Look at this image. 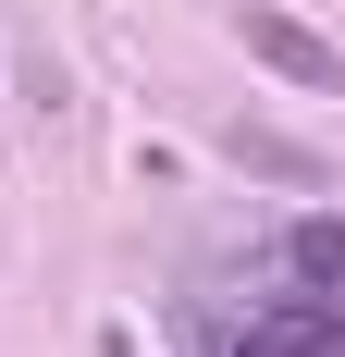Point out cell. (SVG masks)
I'll return each instance as SVG.
<instances>
[{
  "mask_svg": "<svg viewBox=\"0 0 345 357\" xmlns=\"http://www.w3.org/2000/svg\"><path fill=\"white\" fill-rule=\"evenodd\" d=\"M235 37L284 74V86H309V99H345V50H333L321 25H296V13H235Z\"/></svg>",
  "mask_w": 345,
  "mask_h": 357,
  "instance_id": "obj_1",
  "label": "cell"
},
{
  "mask_svg": "<svg viewBox=\"0 0 345 357\" xmlns=\"http://www.w3.org/2000/svg\"><path fill=\"white\" fill-rule=\"evenodd\" d=\"M235 357H345V308L333 296H272V308H259V321L235 333Z\"/></svg>",
  "mask_w": 345,
  "mask_h": 357,
  "instance_id": "obj_2",
  "label": "cell"
},
{
  "mask_svg": "<svg viewBox=\"0 0 345 357\" xmlns=\"http://www.w3.org/2000/svg\"><path fill=\"white\" fill-rule=\"evenodd\" d=\"M222 148H235L247 173H272V185H296V197H321V185H333V160H321L309 136H284V123H235Z\"/></svg>",
  "mask_w": 345,
  "mask_h": 357,
  "instance_id": "obj_3",
  "label": "cell"
},
{
  "mask_svg": "<svg viewBox=\"0 0 345 357\" xmlns=\"http://www.w3.org/2000/svg\"><path fill=\"white\" fill-rule=\"evenodd\" d=\"M284 259H296V284L345 296V222H333V210H309V222H296V234H284Z\"/></svg>",
  "mask_w": 345,
  "mask_h": 357,
  "instance_id": "obj_4",
  "label": "cell"
}]
</instances>
